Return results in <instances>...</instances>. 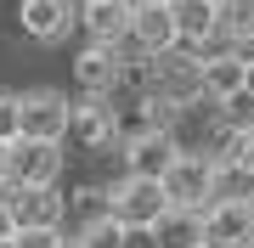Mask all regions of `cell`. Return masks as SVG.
Segmentation results:
<instances>
[{"instance_id":"cell-1","label":"cell","mask_w":254,"mask_h":248,"mask_svg":"<svg viewBox=\"0 0 254 248\" xmlns=\"http://www.w3.org/2000/svg\"><path fill=\"white\" fill-rule=\"evenodd\" d=\"M147 85L164 91L170 101H181V107H192V101H203V56L192 46H170V51L147 56Z\"/></svg>"},{"instance_id":"cell-2","label":"cell","mask_w":254,"mask_h":248,"mask_svg":"<svg viewBox=\"0 0 254 248\" xmlns=\"http://www.w3.org/2000/svg\"><path fill=\"white\" fill-rule=\"evenodd\" d=\"M68 119H73V101L51 85L40 91H17V136L34 141H68Z\"/></svg>"},{"instance_id":"cell-3","label":"cell","mask_w":254,"mask_h":248,"mask_svg":"<svg viewBox=\"0 0 254 248\" xmlns=\"http://www.w3.org/2000/svg\"><path fill=\"white\" fill-rule=\"evenodd\" d=\"M63 181V141L17 136L6 147V186H57Z\"/></svg>"},{"instance_id":"cell-4","label":"cell","mask_w":254,"mask_h":248,"mask_svg":"<svg viewBox=\"0 0 254 248\" xmlns=\"http://www.w3.org/2000/svg\"><path fill=\"white\" fill-rule=\"evenodd\" d=\"M209 181H215V158H209L203 147H181L175 164L158 175L164 198H170L175 209H203L209 203Z\"/></svg>"},{"instance_id":"cell-5","label":"cell","mask_w":254,"mask_h":248,"mask_svg":"<svg viewBox=\"0 0 254 248\" xmlns=\"http://www.w3.org/2000/svg\"><path fill=\"white\" fill-rule=\"evenodd\" d=\"M170 209V198H164V186L153 175H119L108 181V214L125 226H153L158 214Z\"/></svg>"},{"instance_id":"cell-6","label":"cell","mask_w":254,"mask_h":248,"mask_svg":"<svg viewBox=\"0 0 254 248\" xmlns=\"http://www.w3.org/2000/svg\"><path fill=\"white\" fill-rule=\"evenodd\" d=\"M68 136L79 141L85 152L119 147V107H113V96H79L73 101V119H68Z\"/></svg>"},{"instance_id":"cell-7","label":"cell","mask_w":254,"mask_h":248,"mask_svg":"<svg viewBox=\"0 0 254 248\" xmlns=\"http://www.w3.org/2000/svg\"><path fill=\"white\" fill-rule=\"evenodd\" d=\"M17 17H23V34L28 40L57 46V40H68L73 28H79V0H23Z\"/></svg>"},{"instance_id":"cell-8","label":"cell","mask_w":254,"mask_h":248,"mask_svg":"<svg viewBox=\"0 0 254 248\" xmlns=\"http://www.w3.org/2000/svg\"><path fill=\"white\" fill-rule=\"evenodd\" d=\"M6 209L17 220V231L23 226H57L63 231V220H68V198L57 186H6Z\"/></svg>"},{"instance_id":"cell-9","label":"cell","mask_w":254,"mask_h":248,"mask_svg":"<svg viewBox=\"0 0 254 248\" xmlns=\"http://www.w3.org/2000/svg\"><path fill=\"white\" fill-rule=\"evenodd\" d=\"M73 79H79L85 96H113L119 85H125V56H119L113 46H85L79 56H73Z\"/></svg>"},{"instance_id":"cell-10","label":"cell","mask_w":254,"mask_h":248,"mask_svg":"<svg viewBox=\"0 0 254 248\" xmlns=\"http://www.w3.org/2000/svg\"><path fill=\"white\" fill-rule=\"evenodd\" d=\"M175 152H181V136L175 130H141V136L125 141V175H158L175 164Z\"/></svg>"},{"instance_id":"cell-11","label":"cell","mask_w":254,"mask_h":248,"mask_svg":"<svg viewBox=\"0 0 254 248\" xmlns=\"http://www.w3.org/2000/svg\"><path fill=\"white\" fill-rule=\"evenodd\" d=\"M203 243L209 248H249L254 243V203H209Z\"/></svg>"},{"instance_id":"cell-12","label":"cell","mask_w":254,"mask_h":248,"mask_svg":"<svg viewBox=\"0 0 254 248\" xmlns=\"http://www.w3.org/2000/svg\"><path fill=\"white\" fill-rule=\"evenodd\" d=\"M130 17H136L130 0H79V28L96 46H119L130 34Z\"/></svg>"},{"instance_id":"cell-13","label":"cell","mask_w":254,"mask_h":248,"mask_svg":"<svg viewBox=\"0 0 254 248\" xmlns=\"http://www.w3.org/2000/svg\"><path fill=\"white\" fill-rule=\"evenodd\" d=\"M130 46H136L141 56H158L170 46H181L175 40V17L164 0H147V6H136V17H130Z\"/></svg>"},{"instance_id":"cell-14","label":"cell","mask_w":254,"mask_h":248,"mask_svg":"<svg viewBox=\"0 0 254 248\" xmlns=\"http://www.w3.org/2000/svg\"><path fill=\"white\" fill-rule=\"evenodd\" d=\"M153 243L158 248H198L203 243V209H164L153 220Z\"/></svg>"},{"instance_id":"cell-15","label":"cell","mask_w":254,"mask_h":248,"mask_svg":"<svg viewBox=\"0 0 254 248\" xmlns=\"http://www.w3.org/2000/svg\"><path fill=\"white\" fill-rule=\"evenodd\" d=\"M243 91V56L226 51V56H203V101L209 107H220L226 96Z\"/></svg>"},{"instance_id":"cell-16","label":"cell","mask_w":254,"mask_h":248,"mask_svg":"<svg viewBox=\"0 0 254 248\" xmlns=\"http://www.w3.org/2000/svg\"><path fill=\"white\" fill-rule=\"evenodd\" d=\"M209 203H254V169L243 164V158H226V164H215ZM209 203H203V209H209Z\"/></svg>"},{"instance_id":"cell-17","label":"cell","mask_w":254,"mask_h":248,"mask_svg":"<svg viewBox=\"0 0 254 248\" xmlns=\"http://www.w3.org/2000/svg\"><path fill=\"white\" fill-rule=\"evenodd\" d=\"M175 17V40L181 46H198V40L209 34V28L220 23V6H209V0H164Z\"/></svg>"},{"instance_id":"cell-18","label":"cell","mask_w":254,"mask_h":248,"mask_svg":"<svg viewBox=\"0 0 254 248\" xmlns=\"http://www.w3.org/2000/svg\"><path fill=\"white\" fill-rule=\"evenodd\" d=\"M181 101H170V96H164V91H153V85H147V91H141V101H136V119H141V130H175V124H181Z\"/></svg>"},{"instance_id":"cell-19","label":"cell","mask_w":254,"mask_h":248,"mask_svg":"<svg viewBox=\"0 0 254 248\" xmlns=\"http://www.w3.org/2000/svg\"><path fill=\"white\" fill-rule=\"evenodd\" d=\"M215 119L226 124V130H237V136H249L254 130V91H237V96H226L215 107Z\"/></svg>"},{"instance_id":"cell-20","label":"cell","mask_w":254,"mask_h":248,"mask_svg":"<svg viewBox=\"0 0 254 248\" xmlns=\"http://www.w3.org/2000/svg\"><path fill=\"white\" fill-rule=\"evenodd\" d=\"M79 243L85 248H125V220H113V214H96V220L79 226Z\"/></svg>"},{"instance_id":"cell-21","label":"cell","mask_w":254,"mask_h":248,"mask_svg":"<svg viewBox=\"0 0 254 248\" xmlns=\"http://www.w3.org/2000/svg\"><path fill=\"white\" fill-rule=\"evenodd\" d=\"M220 23L232 28V40L254 34V0H226V6H220Z\"/></svg>"},{"instance_id":"cell-22","label":"cell","mask_w":254,"mask_h":248,"mask_svg":"<svg viewBox=\"0 0 254 248\" xmlns=\"http://www.w3.org/2000/svg\"><path fill=\"white\" fill-rule=\"evenodd\" d=\"M11 248H63V231L57 226H23L11 237Z\"/></svg>"},{"instance_id":"cell-23","label":"cell","mask_w":254,"mask_h":248,"mask_svg":"<svg viewBox=\"0 0 254 248\" xmlns=\"http://www.w3.org/2000/svg\"><path fill=\"white\" fill-rule=\"evenodd\" d=\"M0 141H17V91H0Z\"/></svg>"},{"instance_id":"cell-24","label":"cell","mask_w":254,"mask_h":248,"mask_svg":"<svg viewBox=\"0 0 254 248\" xmlns=\"http://www.w3.org/2000/svg\"><path fill=\"white\" fill-rule=\"evenodd\" d=\"M125 248H158L153 243V226H125Z\"/></svg>"},{"instance_id":"cell-25","label":"cell","mask_w":254,"mask_h":248,"mask_svg":"<svg viewBox=\"0 0 254 248\" xmlns=\"http://www.w3.org/2000/svg\"><path fill=\"white\" fill-rule=\"evenodd\" d=\"M17 237V220H11V209H6V198H0V243H11Z\"/></svg>"},{"instance_id":"cell-26","label":"cell","mask_w":254,"mask_h":248,"mask_svg":"<svg viewBox=\"0 0 254 248\" xmlns=\"http://www.w3.org/2000/svg\"><path fill=\"white\" fill-rule=\"evenodd\" d=\"M243 164L254 169V130H249V136H243Z\"/></svg>"},{"instance_id":"cell-27","label":"cell","mask_w":254,"mask_h":248,"mask_svg":"<svg viewBox=\"0 0 254 248\" xmlns=\"http://www.w3.org/2000/svg\"><path fill=\"white\" fill-rule=\"evenodd\" d=\"M243 91H254V62H243Z\"/></svg>"},{"instance_id":"cell-28","label":"cell","mask_w":254,"mask_h":248,"mask_svg":"<svg viewBox=\"0 0 254 248\" xmlns=\"http://www.w3.org/2000/svg\"><path fill=\"white\" fill-rule=\"evenodd\" d=\"M6 147H11V141H0V186H6Z\"/></svg>"},{"instance_id":"cell-29","label":"cell","mask_w":254,"mask_h":248,"mask_svg":"<svg viewBox=\"0 0 254 248\" xmlns=\"http://www.w3.org/2000/svg\"><path fill=\"white\" fill-rule=\"evenodd\" d=\"M63 248H85V243H79V237H63Z\"/></svg>"},{"instance_id":"cell-30","label":"cell","mask_w":254,"mask_h":248,"mask_svg":"<svg viewBox=\"0 0 254 248\" xmlns=\"http://www.w3.org/2000/svg\"><path fill=\"white\" fill-rule=\"evenodd\" d=\"M209 6H226V0H209Z\"/></svg>"},{"instance_id":"cell-31","label":"cell","mask_w":254,"mask_h":248,"mask_svg":"<svg viewBox=\"0 0 254 248\" xmlns=\"http://www.w3.org/2000/svg\"><path fill=\"white\" fill-rule=\"evenodd\" d=\"M0 248H11V243H0Z\"/></svg>"},{"instance_id":"cell-32","label":"cell","mask_w":254,"mask_h":248,"mask_svg":"<svg viewBox=\"0 0 254 248\" xmlns=\"http://www.w3.org/2000/svg\"><path fill=\"white\" fill-rule=\"evenodd\" d=\"M198 248H209V243H198Z\"/></svg>"}]
</instances>
